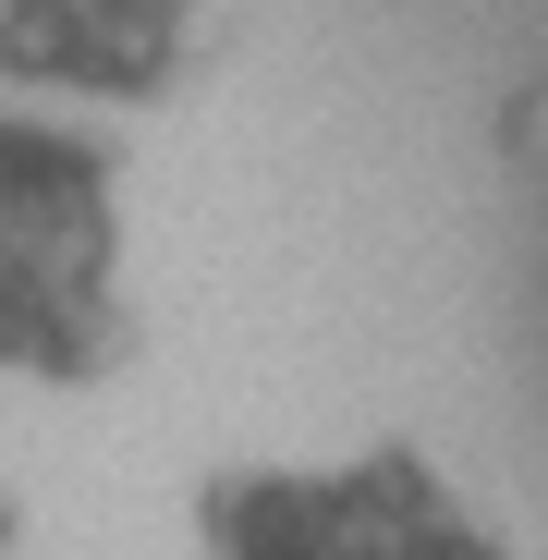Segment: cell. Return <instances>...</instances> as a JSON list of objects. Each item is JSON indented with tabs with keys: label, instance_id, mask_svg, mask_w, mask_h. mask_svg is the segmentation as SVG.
I'll list each match as a JSON object with an SVG mask.
<instances>
[{
	"label": "cell",
	"instance_id": "1",
	"mask_svg": "<svg viewBox=\"0 0 548 560\" xmlns=\"http://www.w3.org/2000/svg\"><path fill=\"white\" fill-rule=\"evenodd\" d=\"M244 560H488V548L427 488H365V500L341 488L329 500V548H244Z\"/></svg>",
	"mask_w": 548,
	"mask_h": 560
}]
</instances>
